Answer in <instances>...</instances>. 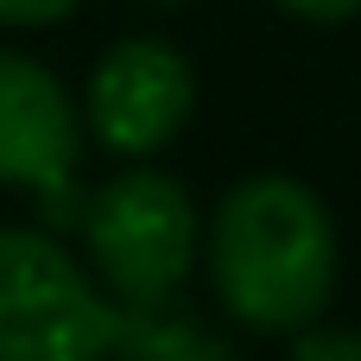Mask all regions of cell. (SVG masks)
<instances>
[{"instance_id":"1","label":"cell","mask_w":361,"mask_h":361,"mask_svg":"<svg viewBox=\"0 0 361 361\" xmlns=\"http://www.w3.org/2000/svg\"><path fill=\"white\" fill-rule=\"evenodd\" d=\"M209 279L228 317L286 336L324 317L336 292V228L311 184L247 178L209 222Z\"/></svg>"},{"instance_id":"2","label":"cell","mask_w":361,"mask_h":361,"mask_svg":"<svg viewBox=\"0 0 361 361\" xmlns=\"http://www.w3.org/2000/svg\"><path fill=\"white\" fill-rule=\"evenodd\" d=\"M82 241L95 279L114 305H165L197 267V203L165 171H121L82 209Z\"/></svg>"},{"instance_id":"3","label":"cell","mask_w":361,"mask_h":361,"mask_svg":"<svg viewBox=\"0 0 361 361\" xmlns=\"http://www.w3.org/2000/svg\"><path fill=\"white\" fill-rule=\"evenodd\" d=\"M121 305L38 228H0V361H102Z\"/></svg>"},{"instance_id":"4","label":"cell","mask_w":361,"mask_h":361,"mask_svg":"<svg viewBox=\"0 0 361 361\" xmlns=\"http://www.w3.org/2000/svg\"><path fill=\"white\" fill-rule=\"evenodd\" d=\"M76 159H82V121L63 95V82L19 57L0 51V184H19L44 203V222H82L76 197Z\"/></svg>"},{"instance_id":"5","label":"cell","mask_w":361,"mask_h":361,"mask_svg":"<svg viewBox=\"0 0 361 361\" xmlns=\"http://www.w3.org/2000/svg\"><path fill=\"white\" fill-rule=\"evenodd\" d=\"M197 108V76L165 38H121L89 76V127L108 152L146 159L184 133Z\"/></svg>"},{"instance_id":"6","label":"cell","mask_w":361,"mask_h":361,"mask_svg":"<svg viewBox=\"0 0 361 361\" xmlns=\"http://www.w3.org/2000/svg\"><path fill=\"white\" fill-rule=\"evenodd\" d=\"M114 355L121 361H241L235 343H222L184 298H165V305H121Z\"/></svg>"},{"instance_id":"7","label":"cell","mask_w":361,"mask_h":361,"mask_svg":"<svg viewBox=\"0 0 361 361\" xmlns=\"http://www.w3.org/2000/svg\"><path fill=\"white\" fill-rule=\"evenodd\" d=\"M292 361H361V330H317V324H305Z\"/></svg>"},{"instance_id":"8","label":"cell","mask_w":361,"mask_h":361,"mask_svg":"<svg viewBox=\"0 0 361 361\" xmlns=\"http://www.w3.org/2000/svg\"><path fill=\"white\" fill-rule=\"evenodd\" d=\"M76 0H0V25H57Z\"/></svg>"},{"instance_id":"9","label":"cell","mask_w":361,"mask_h":361,"mask_svg":"<svg viewBox=\"0 0 361 361\" xmlns=\"http://www.w3.org/2000/svg\"><path fill=\"white\" fill-rule=\"evenodd\" d=\"M279 6L298 13V19H324V25H336V19L361 13V0H279Z\"/></svg>"}]
</instances>
